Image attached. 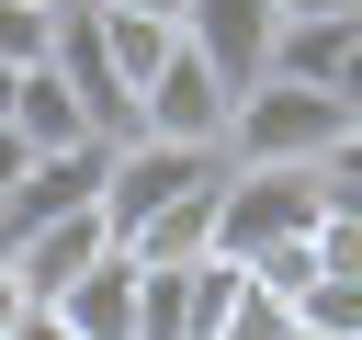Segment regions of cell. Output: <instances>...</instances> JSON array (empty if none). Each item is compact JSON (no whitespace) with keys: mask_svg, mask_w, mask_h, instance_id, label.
Instances as JSON below:
<instances>
[{"mask_svg":"<svg viewBox=\"0 0 362 340\" xmlns=\"http://www.w3.org/2000/svg\"><path fill=\"white\" fill-rule=\"evenodd\" d=\"M339 102L317 91V79H249L238 102H226V170H317L328 147H339Z\"/></svg>","mask_w":362,"mask_h":340,"instance_id":"obj_1","label":"cell"},{"mask_svg":"<svg viewBox=\"0 0 362 340\" xmlns=\"http://www.w3.org/2000/svg\"><path fill=\"white\" fill-rule=\"evenodd\" d=\"M215 147H170V136H113L102 147V193H90V215L113 227V249L147 227V215H170L181 193H215Z\"/></svg>","mask_w":362,"mask_h":340,"instance_id":"obj_2","label":"cell"},{"mask_svg":"<svg viewBox=\"0 0 362 340\" xmlns=\"http://www.w3.org/2000/svg\"><path fill=\"white\" fill-rule=\"evenodd\" d=\"M328 215V170H226L215 181V261H260Z\"/></svg>","mask_w":362,"mask_h":340,"instance_id":"obj_3","label":"cell"},{"mask_svg":"<svg viewBox=\"0 0 362 340\" xmlns=\"http://www.w3.org/2000/svg\"><path fill=\"white\" fill-rule=\"evenodd\" d=\"M226 102H238V91H226V79H215V68H204V57L170 34V57L136 79V136H170V147H215V136H226ZM215 159H226V147H215Z\"/></svg>","mask_w":362,"mask_h":340,"instance_id":"obj_4","label":"cell"},{"mask_svg":"<svg viewBox=\"0 0 362 340\" xmlns=\"http://www.w3.org/2000/svg\"><path fill=\"white\" fill-rule=\"evenodd\" d=\"M90 193H102V136H90V147H45V159H34V170H23V181L0 193V249H23L34 227L79 215Z\"/></svg>","mask_w":362,"mask_h":340,"instance_id":"obj_5","label":"cell"},{"mask_svg":"<svg viewBox=\"0 0 362 340\" xmlns=\"http://www.w3.org/2000/svg\"><path fill=\"white\" fill-rule=\"evenodd\" d=\"M181 45H192L226 91H249V79H260V45H272V0H181Z\"/></svg>","mask_w":362,"mask_h":340,"instance_id":"obj_6","label":"cell"},{"mask_svg":"<svg viewBox=\"0 0 362 340\" xmlns=\"http://www.w3.org/2000/svg\"><path fill=\"white\" fill-rule=\"evenodd\" d=\"M45 317H57L68 340H136V261H124V249H102L79 283H57V295H45Z\"/></svg>","mask_w":362,"mask_h":340,"instance_id":"obj_7","label":"cell"},{"mask_svg":"<svg viewBox=\"0 0 362 340\" xmlns=\"http://www.w3.org/2000/svg\"><path fill=\"white\" fill-rule=\"evenodd\" d=\"M102 249H113V227H102V215L79 204V215H57V227H34V238H23V249H0V261H11V283H23L34 306H45V295H57V283H79V272H90Z\"/></svg>","mask_w":362,"mask_h":340,"instance_id":"obj_8","label":"cell"},{"mask_svg":"<svg viewBox=\"0 0 362 340\" xmlns=\"http://www.w3.org/2000/svg\"><path fill=\"white\" fill-rule=\"evenodd\" d=\"M226 181V170H215ZM215 249V193H181L170 215H147L136 238H124V261H147V272H181V261H204Z\"/></svg>","mask_w":362,"mask_h":340,"instance_id":"obj_9","label":"cell"},{"mask_svg":"<svg viewBox=\"0 0 362 340\" xmlns=\"http://www.w3.org/2000/svg\"><path fill=\"white\" fill-rule=\"evenodd\" d=\"M11 125H23V147H90V125H79V102H68L57 68H23L11 79Z\"/></svg>","mask_w":362,"mask_h":340,"instance_id":"obj_10","label":"cell"},{"mask_svg":"<svg viewBox=\"0 0 362 340\" xmlns=\"http://www.w3.org/2000/svg\"><path fill=\"white\" fill-rule=\"evenodd\" d=\"M339 45H351V23H272V45H260V79H317V91H328Z\"/></svg>","mask_w":362,"mask_h":340,"instance_id":"obj_11","label":"cell"},{"mask_svg":"<svg viewBox=\"0 0 362 340\" xmlns=\"http://www.w3.org/2000/svg\"><path fill=\"white\" fill-rule=\"evenodd\" d=\"M294 329H328V340H362V272H317L294 295Z\"/></svg>","mask_w":362,"mask_h":340,"instance_id":"obj_12","label":"cell"},{"mask_svg":"<svg viewBox=\"0 0 362 340\" xmlns=\"http://www.w3.org/2000/svg\"><path fill=\"white\" fill-rule=\"evenodd\" d=\"M57 45V0H0V68H45Z\"/></svg>","mask_w":362,"mask_h":340,"instance_id":"obj_13","label":"cell"},{"mask_svg":"<svg viewBox=\"0 0 362 340\" xmlns=\"http://www.w3.org/2000/svg\"><path fill=\"white\" fill-rule=\"evenodd\" d=\"M283 329H294V306H283V295H260V283L238 272V306H226V329H215V340H283Z\"/></svg>","mask_w":362,"mask_h":340,"instance_id":"obj_14","label":"cell"},{"mask_svg":"<svg viewBox=\"0 0 362 340\" xmlns=\"http://www.w3.org/2000/svg\"><path fill=\"white\" fill-rule=\"evenodd\" d=\"M328 102L362 125V23H351V45H339V68H328Z\"/></svg>","mask_w":362,"mask_h":340,"instance_id":"obj_15","label":"cell"},{"mask_svg":"<svg viewBox=\"0 0 362 340\" xmlns=\"http://www.w3.org/2000/svg\"><path fill=\"white\" fill-rule=\"evenodd\" d=\"M317 170H328V193H362V125H339V147H328Z\"/></svg>","mask_w":362,"mask_h":340,"instance_id":"obj_16","label":"cell"},{"mask_svg":"<svg viewBox=\"0 0 362 340\" xmlns=\"http://www.w3.org/2000/svg\"><path fill=\"white\" fill-rule=\"evenodd\" d=\"M272 23H362V0H272Z\"/></svg>","mask_w":362,"mask_h":340,"instance_id":"obj_17","label":"cell"},{"mask_svg":"<svg viewBox=\"0 0 362 340\" xmlns=\"http://www.w3.org/2000/svg\"><path fill=\"white\" fill-rule=\"evenodd\" d=\"M34 159H45V147H23V125H11V113H0V193H11V181H23V170H34Z\"/></svg>","mask_w":362,"mask_h":340,"instance_id":"obj_18","label":"cell"},{"mask_svg":"<svg viewBox=\"0 0 362 340\" xmlns=\"http://www.w3.org/2000/svg\"><path fill=\"white\" fill-rule=\"evenodd\" d=\"M23 306H34V295H23V283H11V261H0V340L23 329Z\"/></svg>","mask_w":362,"mask_h":340,"instance_id":"obj_19","label":"cell"},{"mask_svg":"<svg viewBox=\"0 0 362 340\" xmlns=\"http://www.w3.org/2000/svg\"><path fill=\"white\" fill-rule=\"evenodd\" d=\"M11 340H68V329H57L45 306H23V329H11Z\"/></svg>","mask_w":362,"mask_h":340,"instance_id":"obj_20","label":"cell"},{"mask_svg":"<svg viewBox=\"0 0 362 340\" xmlns=\"http://www.w3.org/2000/svg\"><path fill=\"white\" fill-rule=\"evenodd\" d=\"M102 11H170V23H181V0H102Z\"/></svg>","mask_w":362,"mask_h":340,"instance_id":"obj_21","label":"cell"},{"mask_svg":"<svg viewBox=\"0 0 362 340\" xmlns=\"http://www.w3.org/2000/svg\"><path fill=\"white\" fill-rule=\"evenodd\" d=\"M11 79H23V68H0V113H11Z\"/></svg>","mask_w":362,"mask_h":340,"instance_id":"obj_22","label":"cell"},{"mask_svg":"<svg viewBox=\"0 0 362 340\" xmlns=\"http://www.w3.org/2000/svg\"><path fill=\"white\" fill-rule=\"evenodd\" d=\"M283 340H328V329H283Z\"/></svg>","mask_w":362,"mask_h":340,"instance_id":"obj_23","label":"cell"}]
</instances>
